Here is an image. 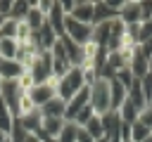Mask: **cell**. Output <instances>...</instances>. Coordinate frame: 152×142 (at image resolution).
<instances>
[{
  "label": "cell",
  "mask_w": 152,
  "mask_h": 142,
  "mask_svg": "<svg viewBox=\"0 0 152 142\" xmlns=\"http://www.w3.org/2000/svg\"><path fill=\"white\" fill-rule=\"evenodd\" d=\"M88 104L93 106V111L97 116H104L107 111H112V88H109V80L95 78L93 83H88Z\"/></svg>",
  "instance_id": "obj_1"
},
{
  "label": "cell",
  "mask_w": 152,
  "mask_h": 142,
  "mask_svg": "<svg viewBox=\"0 0 152 142\" xmlns=\"http://www.w3.org/2000/svg\"><path fill=\"white\" fill-rule=\"evenodd\" d=\"M86 85H88L86 71H83L81 66H71L64 76L57 78V97L64 99V102H69V99H71L76 92H81Z\"/></svg>",
  "instance_id": "obj_2"
},
{
  "label": "cell",
  "mask_w": 152,
  "mask_h": 142,
  "mask_svg": "<svg viewBox=\"0 0 152 142\" xmlns=\"http://www.w3.org/2000/svg\"><path fill=\"white\" fill-rule=\"evenodd\" d=\"M93 24H81V21H76V19H71V17H66V24H64V36L69 38V40H74L76 45H88V43H93Z\"/></svg>",
  "instance_id": "obj_3"
},
{
  "label": "cell",
  "mask_w": 152,
  "mask_h": 142,
  "mask_svg": "<svg viewBox=\"0 0 152 142\" xmlns=\"http://www.w3.org/2000/svg\"><path fill=\"white\" fill-rule=\"evenodd\" d=\"M28 73H31V78H33V83H36V85H38V83H48L50 78H55V73H52V57H50V52H40V54H38V59L31 64Z\"/></svg>",
  "instance_id": "obj_4"
},
{
  "label": "cell",
  "mask_w": 152,
  "mask_h": 142,
  "mask_svg": "<svg viewBox=\"0 0 152 142\" xmlns=\"http://www.w3.org/2000/svg\"><path fill=\"white\" fill-rule=\"evenodd\" d=\"M28 97H31V102H33L38 109L45 106L50 99H55V97H57V76L50 78L48 83H38V85H33V88L28 90Z\"/></svg>",
  "instance_id": "obj_5"
},
{
  "label": "cell",
  "mask_w": 152,
  "mask_h": 142,
  "mask_svg": "<svg viewBox=\"0 0 152 142\" xmlns=\"http://www.w3.org/2000/svg\"><path fill=\"white\" fill-rule=\"evenodd\" d=\"M26 92L19 88L17 80H0V97L5 99V104L12 109V114L17 116V109H19V99L24 97Z\"/></svg>",
  "instance_id": "obj_6"
},
{
  "label": "cell",
  "mask_w": 152,
  "mask_h": 142,
  "mask_svg": "<svg viewBox=\"0 0 152 142\" xmlns=\"http://www.w3.org/2000/svg\"><path fill=\"white\" fill-rule=\"evenodd\" d=\"M102 128H104V137L109 142H121V133H124V121L119 118L116 111H107L102 116Z\"/></svg>",
  "instance_id": "obj_7"
},
{
  "label": "cell",
  "mask_w": 152,
  "mask_h": 142,
  "mask_svg": "<svg viewBox=\"0 0 152 142\" xmlns=\"http://www.w3.org/2000/svg\"><path fill=\"white\" fill-rule=\"evenodd\" d=\"M50 57H52V73L59 78V76H64L74 64L69 62V57H66V52H64V45H62V40H57L55 43V47L50 50Z\"/></svg>",
  "instance_id": "obj_8"
},
{
  "label": "cell",
  "mask_w": 152,
  "mask_h": 142,
  "mask_svg": "<svg viewBox=\"0 0 152 142\" xmlns=\"http://www.w3.org/2000/svg\"><path fill=\"white\" fill-rule=\"evenodd\" d=\"M119 21L124 26L140 24V0H124V5L119 9Z\"/></svg>",
  "instance_id": "obj_9"
},
{
  "label": "cell",
  "mask_w": 152,
  "mask_h": 142,
  "mask_svg": "<svg viewBox=\"0 0 152 142\" xmlns=\"http://www.w3.org/2000/svg\"><path fill=\"white\" fill-rule=\"evenodd\" d=\"M64 24H66V14H64L59 0H55L52 9H50V14H48V26L55 31L57 38H64Z\"/></svg>",
  "instance_id": "obj_10"
},
{
  "label": "cell",
  "mask_w": 152,
  "mask_h": 142,
  "mask_svg": "<svg viewBox=\"0 0 152 142\" xmlns=\"http://www.w3.org/2000/svg\"><path fill=\"white\" fill-rule=\"evenodd\" d=\"M93 12H95V2L93 0H76L74 12L69 17L81 21V24H93Z\"/></svg>",
  "instance_id": "obj_11"
},
{
  "label": "cell",
  "mask_w": 152,
  "mask_h": 142,
  "mask_svg": "<svg viewBox=\"0 0 152 142\" xmlns=\"http://www.w3.org/2000/svg\"><path fill=\"white\" fill-rule=\"evenodd\" d=\"M26 69L17 59H0V80H19Z\"/></svg>",
  "instance_id": "obj_12"
},
{
  "label": "cell",
  "mask_w": 152,
  "mask_h": 142,
  "mask_svg": "<svg viewBox=\"0 0 152 142\" xmlns=\"http://www.w3.org/2000/svg\"><path fill=\"white\" fill-rule=\"evenodd\" d=\"M128 69H131V73L140 80L142 76H147V73H150V59H147V57H142V54H140V50H135V52H133V57L128 59Z\"/></svg>",
  "instance_id": "obj_13"
},
{
  "label": "cell",
  "mask_w": 152,
  "mask_h": 142,
  "mask_svg": "<svg viewBox=\"0 0 152 142\" xmlns=\"http://www.w3.org/2000/svg\"><path fill=\"white\" fill-rule=\"evenodd\" d=\"M64 111H66V102L59 99V97H55V99H50L45 106H40V114H43L45 118H64Z\"/></svg>",
  "instance_id": "obj_14"
},
{
  "label": "cell",
  "mask_w": 152,
  "mask_h": 142,
  "mask_svg": "<svg viewBox=\"0 0 152 142\" xmlns=\"http://www.w3.org/2000/svg\"><path fill=\"white\" fill-rule=\"evenodd\" d=\"M109 88H112V111H119L121 109V104L128 99V90L119 83V80H109Z\"/></svg>",
  "instance_id": "obj_15"
},
{
  "label": "cell",
  "mask_w": 152,
  "mask_h": 142,
  "mask_svg": "<svg viewBox=\"0 0 152 142\" xmlns=\"http://www.w3.org/2000/svg\"><path fill=\"white\" fill-rule=\"evenodd\" d=\"M19 121H21V125H24V130L28 135H38L40 133V125H43V114H40V109H36V111H31L28 116H24Z\"/></svg>",
  "instance_id": "obj_16"
},
{
  "label": "cell",
  "mask_w": 152,
  "mask_h": 142,
  "mask_svg": "<svg viewBox=\"0 0 152 142\" xmlns=\"http://www.w3.org/2000/svg\"><path fill=\"white\" fill-rule=\"evenodd\" d=\"M31 7H33V0H12V14H10V19L24 21L28 17Z\"/></svg>",
  "instance_id": "obj_17"
},
{
  "label": "cell",
  "mask_w": 152,
  "mask_h": 142,
  "mask_svg": "<svg viewBox=\"0 0 152 142\" xmlns=\"http://www.w3.org/2000/svg\"><path fill=\"white\" fill-rule=\"evenodd\" d=\"M116 114H119V118H121L124 123H128V125H131V123H135V121H138V116H140V109H138V106H135L131 99H126Z\"/></svg>",
  "instance_id": "obj_18"
},
{
  "label": "cell",
  "mask_w": 152,
  "mask_h": 142,
  "mask_svg": "<svg viewBox=\"0 0 152 142\" xmlns=\"http://www.w3.org/2000/svg\"><path fill=\"white\" fill-rule=\"evenodd\" d=\"M17 54H19V40L2 38L0 40V59H17Z\"/></svg>",
  "instance_id": "obj_19"
},
{
  "label": "cell",
  "mask_w": 152,
  "mask_h": 142,
  "mask_svg": "<svg viewBox=\"0 0 152 142\" xmlns=\"http://www.w3.org/2000/svg\"><path fill=\"white\" fill-rule=\"evenodd\" d=\"M12 123H14V114H12V109L5 104V99L0 97V130H2L5 135H10Z\"/></svg>",
  "instance_id": "obj_20"
},
{
  "label": "cell",
  "mask_w": 152,
  "mask_h": 142,
  "mask_svg": "<svg viewBox=\"0 0 152 142\" xmlns=\"http://www.w3.org/2000/svg\"><path fill=\"white\" fill-rule=\"evenodd\" d=\"M83 130H86V133H88V135H90L93 140H100V137H104V128H102V116H97V114H95V116H93V118H90V121H88V123L83 125Z\"/></svg>",
  "instance_id": "obj_21"
},
{
  "label": "cell",
  "mask_w": 152,
  "mask_h": 142,
  "mask_svg": "<svg viewBox=\"0 0 152 142\" xmlns=\"http://www.w3.org/2000/svg\"><path fill=\"white\" fill-rule=\"evenodd\" d=\"M24 21H26V26H28V28H31V31L36 33V31H38L40 26H45V21H48V19H45V17H43V14L38 12V7H36V2H33L31 12H28V17H26Z\"/></svg>",
  "instance_id": "obj_22"
},
{
  "label": "cell",
  "mask_w": 152,
  "mask_h": 142,
  "mask_svg": "<svg viewBox=\"0 0 152 142\" xmlns=\"http://www.w3.org/2000/svg\"><path fill=\"white\" fill-rule=\"evenodd\" d=\"M147 137H152V130L147 125H142L140 121L131 123V142H145Z\"/></svg>",
  "instance_id": "obj_23"
},
{
  "label": "cell",
  "mask_w": 152,
  "mask_h": 142,
  "mask_svg": "<svg viewBox=\"0 0 152 142\" xmlns=\"http://www.w3.org/2000/svg\"><path fill=\"white\" fill-rule=\"evenodd\" d=\"M76 133H78L76 123H64V128L57 135V142H76Z\"/></svg>",
  "instance_id": "obj_24"
},
{
  "label": "cell",
  "mask_w": 152,
  "mask_h": 142,
  "mask_svg": "<svg viewBox=\"0 0 152 142\" xmlns=\"http://www.w3.org/2000/svg\"><path fill=\"white\" fill-rule=\"evenodd\" d=\"M17 31H19V21H14V19H5V24L0 26L2 38H17Z\"/></svg>",
  "instance_id": "obj_25"
},
{
  "label": "cell",
  "mask_w": 152,
  "mask_h": 142,
  "mask_svg": "<svg viewBox=\"0 0 152 142\" xmlns=\"http://www.w3.org/2000/svg\"><path fill=\"white\" fill-rule=\"evenodd\" d=\"M93 116H95V111H93V106L88 104V106H83V109L78 111V116L74 118V123H76L78 128H83V125H86V123H88V121H90Z\"/></svg>",
  "instance_id": "obj_26"
},
{
  "label": "cell",
  "mask_w": 152,
  "mask_h": 142,
  "mask_svg": "<svg viewBox=\"0 0 152 142\" xmlns=\"http://www.w3.org/2000/svg\"><path fill=\"white\" fill-rule=\"evenodd\" d=\"M140 88H142V95H145V102L152 104V71L147 76L140 78Z\"/></svg>",
  "instance_id": "obj_27"
},
{
  "label": "cell",
  "mask_w": 152,
  "mask_h": 142,
  "mask_svg": "<svg viewBox=\"0 0 152 142\" xmlns=\"http://www.w3.org/2000/svg\"><path fill=\"white\" fill-rule=\"evenodd\" d=\"M152 40V21H142L140 24V31H138V45Z\"/></svg>",
  "instance_id": "obj_28"
},
{
  "label": "cell",
  "mask_w": 152,
  "mask_h": 142,
  "mask_svg": "<svg viewBox=\"0 0 152 142\" xmlns=\"http://www.w3.org/2000/svg\"><path fill=\"white\" fill-rule=\"evenodd\" d=\"M152 21V0H140V24Z\"/></svg>",
  "instance_id": "obj_29"
},
{
  "label": "cell",
  "mask_w": 152,
  "mask_h": 142,
  "mask_svg": "<svg viewBox=\"0 0 152 142\" xmlns=\"http://www.w3.org/2000/svg\"><path fill=\"white\" fill-rule=\"evenodd\" d=\"M138 121L152 130V104H145V106L140 109V116H138Z\"/></svg>",
  "instance_id": "obj_30"
},
{
  "label": "cell",
  "mask_w": 152,
  "mask_h": 142,
  "mask_svg": "<svg viewBox=\"0 0 152 142\" xmlns=\"http://www.w3.org/2000/svg\"><path fill=\"white\" fill-rule=\"evenodd\" d=\"M0 14L5 19H10V14H12V0H0Z\"/></svg>",
  "instance_id": "obj_31"
},
{
  "label": "cell",
  "mask_w": 152,
  "mask_h": 142,
  "mask_svg": "<svg viewBox=\"0 0 152 142\" xmlns=\"http://www.w3.org/2000/svg\"><path fill=\"white\" fill-rule=\"evenodd\" d=\"M76 142H95V140H93L83 128H78V133H76Z\"/></svg>",
  "instance_id": "obj_32"
},
{
  "label": "cell",
  "mask_w": 152,
  "mask_h": 142,
  "mask_svg": "<svg viewBox=\"0 0 152 142\" xmlns=\"http://www.w3.org/2000/svg\"><path fill=\"white\" fill-rule=\"evenodd\" d=\"M5 140H7V135H5L2 130H0V142H5Z\"/></svg>",
  "instance_id": "obj_33"
},
{
  "label": "cell",
  "mask_w": 152,
  "mask_h": 142,
  "mask_svg": "<svg viewBox=\"0 0 152 142\" xmlns=\"http://www.w3.org/2000/svg\"><path fill=\"white\" fill-rule=\"evenodd\" d=\"M95 142H109V140H107V137H100V140H95Z\"/></svg>",
  "instance_id": "obj_34"
},
{
  "label": "cell",
  "mask_w": 152,
  "mask_h": 142,
  "mask_svg": "<svg viewBox=\"0 0 152 142\" xmlns=\"http://www.w3.org/2000/svg\"><path fill=\"white\" fill-rule=\"evenodd\" d=\"M2 24H5V17H2V14H0V26H2Z\"/></svg>",
  "instance_id": "obj_35"
},
{
  "label": "cell",
  "mask_w": 152,
  "mask_h": 142,
  "mask_svg": "<svg viewBox=\"0 0 152 142\" xmlns=\"http://www.w3.org/2000/svg\"><path fill=\"white\" fill-rule=\"evenodd\" d=\"M145 142H152V137H147V140H145Z\"/></svg>",
  "instance_id": "obj_36"
},
{
  "label": "cell",
  "mask_w": 152,
  "mask_h": 142,
  "mask_svg": "<svg viewBox=\"0 0 152 142\" xmlns=\"http://www.w3.org/2000/svg\"><path fill=\"white\" fill-rule=\"evenodd\" d=\"M150 71H152V59H150Z\"/></svg>",
  "instance_id": "obj_37"
},
{
  "label": "cell",
  "mask_w": 152,
  "mask_h": 142,
  "mask_svg": "<svg viewBox=\"0 0 152 142\" xmlns=\"http://www.w3.org/2000/svg\"><path fill=\"white\" fill-rule=\"evenodd\" d=\"M121 142H131V140H121Z\"/></svg>",
  "instance_id": "obj_38"
},
{
  "label": "cell",
  "mask_w": 152,
  "mask_h": 142,
  "mask_svg": "<svg viewBox=\"0 0 152 142\" xmlns=\"http://www.w3.org/2000/svg\"><path fill=\"white\" fill-rule=\"evenodd\" d=\"M0 40H2V36H0Z\"/></svg>",
  "instance_id": "obj_39"
}]
</instances>
